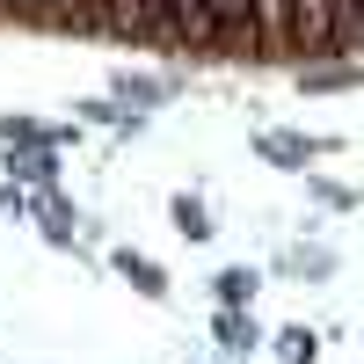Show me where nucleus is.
Masks as SVG:
<instances>
[{
    "mask_svg": "<svg viewBox=\"0 0 364 364\" xmlns=\"http://www.w3.org/2000/svg\"><path fill=\"white\" fill-rule=\"evenodd\" d=\"M255 22H262V58H277L291 37V0H255Z\"/></svg>",
    "mask_w": 364,
    "mask_h": 364,
    "instance_id": "obj_8",
    "label": "nucleus"
},
{
    "mask_svg": "<svg viewBox=\"0 0 364 364\" xmlns=\"http://www.w3.org/2000/svg\"><path fill=\"white\" fill-rule=\"evenodd\" d=\"M8 204L22 211V190H15V182H0V211H8Z\"/></svg>",
    "mask_w": 364,
    "mask_h": 364,
    "instance_id": "obj_19",
    "label": "nucleus"
},
{
    "mask_svg": "<svg viewBox=\"0 0 364 364\" xmlns=\"http://www.w3.org/2000/svg\"><path fill=\"white\" fill-rule=\"evenodd\" d=\"M44 233L58 240V248H66V240H73V226H66V204H58V197H44Z\"/></svg>",
    "mask_w": 364,
    "mask_h": 364,
    "instance_id": "obj_14",
    "label": "nucleus"
},
{
    "mask_svg": "<svg viewBox=\"0 0 364 364\" xmlns=\"http://www.w3.org/2000/svg\"><path fill=\"white\" fill-rule=\"evenodd\" d=\"M117 87H124V95H132V102H161V95H168V87H161V80H132V73H124V80H117Z\"/></svg>",
    "mask_w": 364,
    "mask_h": 364,
    "instance_id": "obj_15",
    "label": "nucleus"
},
{
    "mask_svg": "<svg viewBox=\"0 0 364 364\" xmlns=\"http://www.w3.org/2000/svg\"><path fill=\"white\" fill-rule=\"evenodd\" d=\"M211 44H219V51H248V58H262L255 0H211Z\"/></svg>",
    "mask_w": 364,
    "mask_h": 364,
    "instance_id": "obj_1",
    "label": "nucleus"
},
{
    "mask_svg": "<svg viewBox=\"0 0 364 364\" xmlns=\"http://www.w3.org/2000/svg\"><path fill=\"white\" fill-rule=\"evenodd\" d=\"M336 51H364V0H336Z\"/></svg>",
    "mask_w": 364,
    "mask_h": 364,
    "instance_id": "obj_9",
    "label": "nucleus"
},
{
    "mask_svg": "<svg viewBox=\"0 0 364 364\" xmlns=\"http://www.w3.org/2000/svg\"><path fill=\"white\" fill-rule=\"evenodd\" d=\"M117 277H124L139 299H168V269L146 262V255H132V248H117Z\"/></svg>",
    "mask_w": 364,
    "mask_h": 364,
    "instance_id": "obj_5",
    "label": "nucleus"
},
{
    "mask_svg": "<svg viewBox=\"0 0 364 364\" xmlns=\"http://www.w3.org/2000/svg\"><path fill=\"white\" fill-rule=\"evenodd\" d=\"M8 168H15L22 182H37V190H51V182H58V154H51V139H29L22 154H8Z\"/></svg>",
    "mask_w": 364,
    "mask_h": 364,
    "instance_id": "obj_7",
    "label": "nucleus"
},
{
    "mask_svg": "<svg viewBox=\"0 0 364 364\" xmlns=\"http://www.w3.org/2000/svg\"><path fill=\"white\" fill-rule=\"evenodd\" d=\"M168 29L190 51H219V44H211V0H168Z\"/></svg>",
    "mask_w": 364,
    "mask_h": 364,
    "instance_id": "obj_4",
    "label": "nucleus"
},
{
    "mask_svg": "<svg viewBox=\"0 0 364 364\" xmlns=\"http://www.w3.org/2000/svg\"><path fill=\"white\" fill-rule=\"evenodd\" d=\"M255 343H262L255 314H248V306H219V350H226V357H248Z\"/></svg>",
    "mask_w": 364,
    "mask_h": 364,
    "instance_id": "obj_6",
    "label": "nucleus"
},
{
    "mask_svg": "<svg viewBox=\"0 0 364 364\" xmlns=\"http://www.w3.org/2000/svg\"><path fill=\"white\" fill-rule=\"evenodd\" d=\"M336 139H306V132H262L255 139V154L269 161V168H306L314 154H328Z\"/></svg>",
    "mask_w": 364,
    "mask_h": 364,
    "instance_id": "obj_3",
    "label": "nucleus"
},
{
    "mask_svg": "<svg viewBox=\"0 0 364 364\" xmlns=\"http://www.w3.org/2000/svg\"><path fill=\"white\" fill-rule=\"evenodd\" d=\"M284 51H306V58L336 51V0H291V37H284Z\"/></svg>",
    "mask_w": 364,
    "mask_h": 364,
    "instance_id": "obj_2",
    "label": "nucleus"
},
{
    "mask_svg": "<svg viewBox=\"0 0 364 364\" xmlns=\"http://www.w3.org/2000/svg\"><path fill=\"white\" fill-rule=\"evenodd\" d=\"M175 233H182V240H211V211H204L197 197H175Z\"/></svg>",
    "mask_w": 364,
    "mask_h": 364,
    "instance_id": "obj_11",
    "label": "nucleus"
},
{
    "mask_svg": "<svg viewBox=\"0 0 364 364\" xmlns=\"http://www.w3.org/2000/svg\"><path fill=\"white\" fill-rule=\"evenodd\" d=\"M255 269H219V306H255Z\"/></svg>",
    "mask_w": 364,
    "mask_h": 364,
    "instance_id": "obj_10",
    "label": "nucleus"
},
{
    "mask_svg": "<svg viewBox=\"0 0 364 364\" xmlns=\"http://www.w3.org/2000/svg\"><path fill=\"white\" fill-rule=\"evenodd\" d=\"M80 29H109V0H80Z\"/></svg>",
    "mask_w": 364,
    "mask_h": 364,
    "instance_id": "obj_17",
    "label": "nucleus"
},
{
    "mask_svg": "<svg viewBox=\"0 0 364 364\" xmlns=\"http://www.w3.org/2000/svg\"><path fill=\"white\" fill-rule=\"evenodd\" d=\"M109 29H139V0H109Z\"/></svg>",
    "mask_w": 364,
    "mask_h": 364,
    "instance_id": "obj_16",
    "label": "nucleus"
},
{
    "mask_svg": "<svg viewBox=\"0 0 364 364\" xmlns=\"http://www.w3.org/2000/svg\"><path fill=\"white\" fill-rule=\"evenodd\" d=\"M314 197H321V204H336V211H350V204H357V197L343 190V182H314Z\"/></svg>",
    "mask_w": 364,
    "mask_h": 364,
    "instance_id": "obj_18",
    "label": "nucleus"
},
{
    "mask_svg": "<svg viewBox=\"0 0 364 364\" xmlns=\"http://www.w3.org/2000/svg\"><path fill=\"white\" fill-rule=\"evenodd\" d=\"M357 80V66H306V87L314 95H328V87H350Z\"/></svg>",
    "mask_w": 364,
    "mask_h": 364,
    "instance_id": "obj_13",
    "label": "nucleus"
},
{
    "mask_svg": "<svg viewBox=\"0 0 364 364\" xmlns=\"http://www.w3.org/2000/svg\"><path fill=\"white\" fill-rule=\"evenodd\" d=\"M277 357H284V364H314V357H321V336H314V328H284V336H277Z\"/></svg>",
    "mask_w": 364,
    "mask_h": 364,
    "instance_id": "obj_12",
    "label": "nucleus"
}]
</instances>
